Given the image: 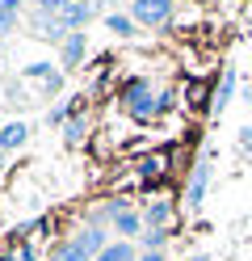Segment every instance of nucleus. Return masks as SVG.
<instances>
[{"label": "nucleus", "instance_id": "1", "mask_svg": "<svg viewBox=\"0 0 252 261\" xmlns=\"http://www.w3.org/2000/svg\"><path fill=\"white\" fill-rule=\"evenodd\" d=\"M122 110L130 114L134 122H151V118H160L164 110H173V97L168 93H151V80L134 76V80H126V89H122Z\"/></svg>", "mask_w": 252, "mask_h": 261}, {"label": "nucleus", "instance_id": "2", "mask_svg": "<svg viewBox=\"0 0 252 261\" xmlns=\"http://www.w3.org/2000/svg\"><path fill=\"white\" fill-rule=\"evenodd\" d=\"M105 232L101 227H89V232H80L72 240H59L55 249H50V261H97L101 253H105Z\"/></svg>", "mask_w": 252, "mask_h": 261}, {"label": "nucleus", "instance_id": "3", "mask_svg": "<svg viewBox=\"0 0 252 261\" xmlns=\"http://www.w3.org/2000/svg\"><path fill=\"white\" fill-rule=\"evenodd\" d=\"M173 9H177V0H130V17L143 30H164L173 21Z\"/></svg>", "mask_w": 252, "mask_h": 261}, {"label": "nucleus", "instance_id": "4", "mask_svg": "<svg viewBox=\"0 0 252 261\" xmlns=\"http://www.w3.org/2000/svg\"><path fill=\"white\" fill-rule=\"evenodd\" d=\"M30 25H34V38H42V42H59V46L67 42V34H72V30L63 25L59 13H42V9H34Z\"/></svg>", "mask_w": 252, "mask_h": 261}, {"label": "nucleus", "instance_id": "5", "mask_svg": "<svg viewBox=\"0 0 252 261\" xmlns=\"http://www.w3.org/2000/svg\"><path fill=\"white\" fill-rule=\"evenodd\" d=\"M206 186H210V165H206V160H198L193 173H189V186H185V206H189V211L202 206V198H206Z\"/></svg>", "mask_w": 252, "mask_h": 261}, {"label": "nucleus", "instance_id": "6", "mask_svg": "<svg viewBox=\"0 0 252 261\" xmlns=\"http://www.w3.org/2000/svg\"><path fill=\"white\" fill-rule=\"evenodd\" d=\"M109 219H114V232L122 236V240H130V236L143 227V219L134 215V211H130L126 202H114V206H109Z\"/></svg>", "mask_w": 252, "mask_h": 261}, {"label": "nucleus", "instance_id": "7", "mask_svg": "<svg viewBox=\"0 0 252 261\" xmlns=\"http://www.w3.org/2000/svg\"><path fill=\"white\" fill-rule=\"evenodd\" d=\"M97 13H101L97 0H76V5L67 9V13H59V17H63V25H67V30H84V25L97 17Z\"/></svg>", "mask_w": 252, "mask_h": 261}, {"label": "nucleus", "instance_id": "8", "mask_svg": "<svg viewBox=\"0 0 252 261\" xmlns=\"http://www.w3.org/2000/svg\"><path fill=\"white\" fill-rule=\"evenodd\" d=\"M84 51H89V34H84V30H72V34H67V42L59 46L63 68H76V63L84 59Z\"/></svg>", "mask_w": 252, "mask_h": 261}, {"label": "nucleus", "instance_id": "9", "mask_svg": "<svg viewBox=\"0 0 252 261\" xmlns=\"http://www.w3.org/2000/svg\"><path fill=\"white\" fill-rule=\"evenodd\" d=\"M25 139H30V126H25V122H9V126H0V152H21V148H25Z\"/></svg>", "mask_w": 252, "mask_h": 261}, {"label": "nucleus", "instance_id": "10", "mask_svg": "<svg viewBox=\"0 0 252 261\" xmlns=\"http://www.w3.org/2000/svg\"><path fill=\"white\" fill-rule=\"evenodd\" d=\"M231 93H235V68H227V72H223V85L214 89L210 110H214V114H223V110H227V101H231Z\"/></svg>", "mask_w": 252, "mask_h": 261}, {"label": "nucleus", "instance_id": "11", "mask_svg": "<svg viewBox=\"0 0 252 261\" xmlns=\"http://www.w3.org/2000/svg\"><path fill=\"white\" fill-rule=\"evenodd\" d=\"M105 25H109V34H118V38H130L134 30H139V21H134L130 13H105Z\"/></svg>", "mask_w": 252, "mask_h": 261}, {"label": "nucleus", "instance_id": "12", "mask_svg": "<svg viewBox=\"0 0 252 261\" xmlns=\"http://www.w3.org/2000/svg\"><path fill=\"white\" fill-rule=\"evenodd\" d=\"M76 101H84V97H67V101H59V106H50V114H46V122H50V126H67V122H72V110H76Z\"/></svg>", "mask_w": 252, "mask_h": 261}, {"label": "nucleus", "instance_id": "13", "mask_svg": "<svg viewBox=\"0 0 252 261\" xmlns=\"http://www.w3.org/2000/svg\"><path fill=\"white\" fill-rule=\"evenodd\" d=\"M168 219H173V206H168V202H151V206H147V215H143L147 227H164Z\"/></svg>", "mask_w": 252, "mask_h": 261}, {"label": "nucleus", "instance_id": "14", "mask_svg": "<svg viewBox=\"0 0 252 261\" xmlns=\"http://www.w3.org/2000/svg\"><path fill=\"white\" fill-rule=\"evenodd\" d=\"M164 244H168V232H164V227H147V236H143V253H164Z\"/></svg>", "mask_w": 252, "mask_h": 261}, {"label": "nucleus", "instance_id": "15", "mask_svg": "<svg viewBox=\"0 0 252 261\" xmlns=\"http://www.w3.org/2000/svg\"><path fill=\"white\" fill-rule=\"evenodd\" d=\"M164 165H168V152L147 156V160H139V177H156V173H164Z\"/></svg>", "mask_w": 252, "mask_h": 261}, {"label": "nucleus", "instance_id": "16", "mask_svg": "<svg viewBox=\"0 0 252 261\" xmlns=\"http://www.w3.org/2000/svg\"><path fill=\"white\" fill-rule=\"evenodd\" d=\"M63 139H67V143H80V139H84V114H72V122L63 126Z\"/></svg>", "mask_w": 252, "mask_h": 261}, {"label": "nucleus", "instance_id": "17", "mask_svg": "<svg viewBox=\"0 0 252 261\" xmlns=\"http://www.w3.org/2000/svg\"><path fill=\"white\" fill-rule=\"evenodd\" d=\"M25 76H30V80H42V85H46V80L55 76V72H50V63H30V68H25Z\"/></svg>", "mask_w": 252, "mask_h": 261}, {"label": "nucleus", "instance_id": "18", "mask_svg": "<svg viewBox=\"0 0 252 261\" xmlns=\"http://www.w3.org/2000/svg\"><path fill=\"white\" fill-rule=\"evenodd\" d=\"M72 5H76V0H38V9H42V13H67Z\"/></svg>", "mask_w": 252, "mask_h": 261}, {"label": "nucleus", "instance_id": "19", "mask_svg": "<svg viewBox=\"0 0 252 261\" xmlns=\"http://www.w3.org/2000/svg\"><path fill=\"white\" fill-rule=\"evenodd\" d=\"M13 30H17V13L0 9V34H13Z\"/></svg>", "mask_w": 252, "mask_h": 261}, {"label": "nucleus", "instance_id": "20", "mask_svg": "<svg viewBox=\"0 0 252 261\" xmlns=\"http://www.w3.org/2000/svg\"><path fill=\"white\" fill-rule=\"evenodd\" d=\"M59 89H63V76L55 72V76H50V80H46V85H42V93H46V97H55Z\"/></svg>", "mask_w": 252, "mask_h": 261}, {"label": "nucleus", "instance_id": "21", "mask_svg": "<svg viewBox=\"0 0 252 261\" xmlns=\"http://www.w3.org/2000/svg\"><path fill=\"white\" fill-rule=\"evenodd\" d=\"M240 152L252 156V130H240Z\"/></svg>", "mask_w": 252, "mask_h": 261}, {"label": "nucleus", "instance_id": "22", "mask_svg": "<svg viewBox=\"0 0 252 261\" xmlns=\"http://www.w3.org/2000/svg\"><path fill=\"white\" fill-rule=\"evenodd\" d=\"M21 5L25 0H0V9H9V13H21Z\"/></svg>", "mask_w": 252, "mask_h": 261}, {"label": "nucleus", "instance_id": "23", "mask_svg": "<svg viewBox=\"0 0 252 261\" xmlns=\"http://www.w3.org/2000/svg\"><path fill=\"white\" fill-rule=\"evenodd\" d=\"M139 261H164V253H139Z\"/></svg>", "mask_w": 252, "mask_h": 261}, {"label": "nucleus", "instance_id": "24", "mask_svg": "<svg viewBox=\"0 0 252 261\" xmlns=\"http://www.w3.org/2000/svg\"><path fill=\"white\" fill-rule=\"evenodd\" d=\"M185 261H210V257L206 253H193V257H185Z\"/></svg>", "mask_w": 252, "mask_h": 261}, {"label": "nucleus", "instance_id": "25", "mask_svg": "<svg viewBox=\"0 0 252 261\" xmlns=\"http://www.w3.org/2000/svg\"><path fill=\"white\" fill-rule=\"evenodd\" d=\"M5 165H9V152H0V169H5Z\"/></svg>", "mask_w": 252, "mask_h": 261}, {"label": "nucleus", "instance_id": "26", "mask_svg": "<svg viewBox=\"0 0 252 261\" xmlns=\"http://www.w3.org/2000/svg\"><path fill=\"white\" fill-rule=\"evenodd\" d=\"M0 261H17V257H9V253H5V257H0Z\"/></svg>", "mask_w": 252, "mask_h": 261}]
</instances>
